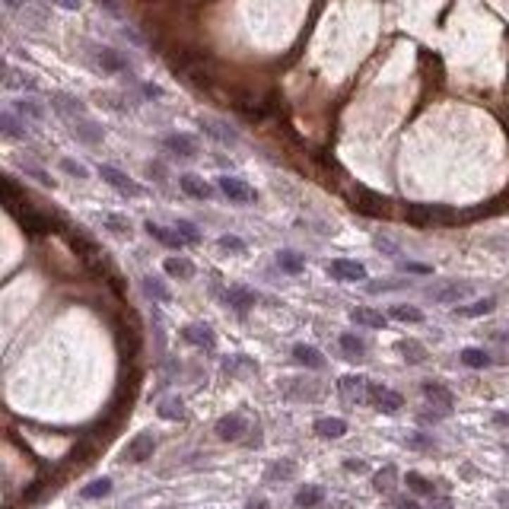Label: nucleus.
<instances>
[{"label": "nucleus", "instance_id": "1", "mask_svg": "<svg viewBox=\"0 0 509 509\" xmlns=\"http://www.w3.org/2000/svg\"><path fill=\"white\" fill-rule=\"evenodd\" d=\"M87 58L89 64L99 73H108V77H121V73H131V61L112 45H87Z\"/></svg>", "mask_w": 509, "mask_h": 509}, {"label": "nucleus", "instance_id": "2", "mask_svg": "<svg viewBox=\"0 0 509 509\" xmlns=\"http://www.w3.org/2000/svg\"><path fill=\"white\" fill-rule=\"evenodd\" d=\"M471 293H475V284H468V280H443V284H433L427 290V299L436 306H452V303H462Z\"/></svg>", "mask_w": 509, "mask_h": 509}, {"label": "nucleus", "instance_id": "3", "mask_svg": "<svg viewBox=\"0 0 509 509\" xmlns=\"http://www.w3.org/2000/svg\"><path fill=\"white\" fill-rule=\"evenodd\" d=\"M99 179L106 182L108 188H115L118 194H125V198H144V185H140V182H134L127 172H121V169L108 165V163L99 165Z\"/></svg>", "mask_w": 509, "mask_h": 509}, {"label": "nucleus", "instance_id": "4", "mask_svg": "<svg viewBox=\"0 0 509 509\" xmlns=\"http://www.w3.org/2000/svg\"><path fill=\"white\" fill-rule=\"evenodd\" d=\"M217 188H220V194H223L230 204H255L258 201V191L249 185V182H242V179H236V175H220L217 179Z\"/></svg>", "mask_w": 509, "mask_h": 509}, {"label": "nucleus", "instance_id": "5", "mask_svg": "<svg viewBox=\"0 0 509 509\" xmlns=\"http://www.w3.org/2000/svg\"><path fill=\"white\" fill-rule=\"evenodd\" d=\"M198 127L213 140V144H223V146H236L239 144V131L223 118H213V115H201L198 118Z\"/></svg>", "mask_w": 509, "mask_h": 509}, {"label": "nucleus", "instance_id": "6", "mask_svg": "<svg viewBox=\"0 0 509 509\" xmlns=\"http://www.w3.org/2000/svg\"><path fill=\"white\" fill-rule=\"evenodd\" d=\"M163 146H165V153H172L175 159H198L201 156V144L191 137V134H185V131L165 134Z\"/></svg>", "mask_w": 509, "mask_h": 509}, {"label": "nucleus", "instance_id": "7", "mask_svg": "<svg viewBox=\"0 0 509 509\" xmlns=\"http://www.w3.org/2000/svg\"><path fill=\"white\" fill-rule=\"evenodd\" d=\"M331 280H341V284H357V280H366V268L360 261H351V258H334L325 265Z\"/></svg>", "mask_w": 509, "mask_h": 509}, {"label": "nucleus", "instance_id": "8", "mask_svg": "<svg viewBox=\"0 0 509 509\" xmlns=\"http://www.w3.org/2000/svg\"><path fill=\"white\" fill-rule=\"evenodd\" d=\"M51 108L64 121L87 118V102L80 99V96H73V93H51Z\"/></svg>", "mask_w": 509, "mask_h": 509}, {"label": "nucleus", "instance_id": "9", "mask_svg": "<svg viewBox=\"0 0 509 509\" xmlns=\"http://www.w3.org/2000/svg\"><path fill=\"white\" fill-rule=\"evenodd\" d=\"M70 125V134L80 140V144L87 146H99L102 140H106V131H102V125H96L93 118H77V121H67Z\"/></svg>", "mask_w": 509, "mask_h": 509}, {"label": "nucleus", "instance_id": "10", "mask_svg": "<svg viewBox=\"0 0 509 509\" xmlns=\"http://www.w3.org/2000/svg\"><path fill=\"white\" fill-rule=\"evenodd\" d=\"M179 188H182V194H188V198H194V201H210L213 198V185L194 172H182Z\"/></svg>", "mask_w": 509, "mask_h": 509}, {"label": "nucleus", "instance_id": "11", "mask_svg": "<svg viewBox=\"0 0 509 509\" xmlns=\"http://www.w3.org/2000/svg\"><path fill=\"white\" fill-rule=\"evenodd\" d=\"M337 389H341V395H344L347 401H357V404L370 401V395H372V382H366L363 376H344L337 382Z\"/></svg>", "mask_w": 509, "mask_h": 509}, {"label": "nucleus", "instance_id": "12", "mask_svg": "<svg viewBox=\"0 0 509 509\" xmlns=\"http://www.w3.org/2000/svg\"><path fill=\"white\" fill-rule=\"evenodd\" d=\"M10 108H13L23 121H32V125H42V121L48 118L45 106H42L39 99H32V96H20V99H13V106Z\"/></svg>", "mask_w": 509, "mask_h": 509}, {"label": "nucleus", "instance_id": "13", "mask_svg": "<svg viewBox=\"0 0 509 509\" xmlns=\"http://www.w3.org/2000/svg\"><path fill=\"white\" fill-rule=\"evenodd\" d=\"M423 395H427V401H430L433 408L439 410V414H449V410L455 408V398H452V391L446 389V385H439V382H423Z\"/></svg>", "mask_w": 509, "mask_h": 509}, {"label": "nucleus", "instance_id": "14", "mask_svg": "<svg viewBox=\"0 0 509 509\" xmlns=\"http://www.w3.org/2000/svg\"><path fill=\"white\" fill-rule=\"evenodd\" d=\"M0 131H4V137H10V140H29L26 121H23L13 108H4V112H0Z\"/></svg>", "mask_w": 509, "mask_h": 509}, {"label": "nucleus", "instance_id": "15", "mask_svg": "<svg viewBox=\"0 0 509 509\" xmlns=\"http://www.w3.org/2000/svg\"><path fill=\"white\" fill-rule=\"evenodd\" d=\"M370 401L376 404V408L382 410V414H395V410H401L404 398L398 395V391L385 389V385H372V395H370Z\"/></svg>", "mask_w": 509, "mask_h": 509}, {"label": "nucleus", "instance_id": "16", "mask_svg": "<svg viewBox=\"0 0 509 509\" xmlns=\"http://www.w3.org/2000/svg\"><path fill=\"white\" fill-rule=\"evenodd\" d=\"M245 427H249V423H245V417L226 414V417H220V420H217V436L226 439V443H232V439H242Z\"/></svg>", "mask_w": 509, "mask_h": 509}, {"label": "nucleus", "instance_id": "17", "mask_svg": "<svg viewBox=\"0 0 509 509\" xmlns=\"http://www.w3.org/2000/svg\"><path fill=\"white\" fill-rule=\"evenodd\" d=\"M182 337H185L188 344H198V347H204V351H210V347H217V334H213V331L207 328L204 322H201V325H185V328H182Z\"/></svg>", "mask_w": 509, "mask_h": 509}, {"label": "nucleus", "instance_id": "18", "mask_svg": "<svg viewBox=\"0 0 509 509\" xmlns=\"http://www.w3.org/2000/svg\"><path fill=\"white\" fill-rule=\"evenodd\" d=\"M144 232L150 239H156L159 245H165V249H182V245H185V239H182L175 230H165V226L153 223V220H146V223H144Z\"/></svg>", "mask_w": 509, "mask_h": 509}, {"label": "nucleus", "instance_id": "19", "mask_svg": "<svg viewBox=\"0 0 509 509\" xmlns=\"http://www.w3.org/2000/svg\"><path fill=\"white\" fill-rule=\"evenodd\" d=\"M153 449H156V439H153L150 433H140V436L127 446L125 458H127V462H146V458L153 455Z\"/></svg>", "mask_w": 509, "mask_h": 509}, {"label": "nucleus", "instance_id": "20", "mask_svg": "<svg viewBox=\"0 0 509 509\" xmlns=\"http://www.w3.org/2000/svg\"><path fill=\"white\" fill-rule=\"evenodd\" d=\"M4 87H7V89H29V93H35V89H39V80H35L32 73L20 70V67H7Z\"/></svg>", "mask_w": 509, "mask_h": 509}, {"label": "nucleus", "instance_id": "21", "mask_svg": "<svg viewBox=\"0 0 509 509\" xmlns=\"http://www.w3.org/2000/svg\"><path fill=\"white\" fill-rule=\"evenodd\" d=\"M293 360H296L299 366H306V370H325V357L315 351V347H309V344H296V347H293Z\"/></svg>", "mask_w": 509, "mask_h": 509}, {"label": "nucleus", "instance_id": "22", "mask_svg": "<svg viewBox=\"0 0 509 509\" xmlns=\"http://www.w3.org/2000/svg\"><path fill=\"white\" fill-rule=\"evenodd\" d=\"M351 322L363 325V328H385V315L379 309H366V306H357V309H351Z\"/></svg>", "mask_w": 509, "mask_h": 509}, {"label": "nucleus", "instance_id": "23", "mask_svg": "<svg viewBox=\"0 0 509 509\" xmlns=\"http://www.w3.org/2000/svg\"><path fill=\"white\" fill-rule=\"evenodd\" d=\"M315 433L322 439H337L347 433V423L341 417H322V420H315Z\"/></svg>", "mask_w": 509, "mask_h": 509}, {"label": "nucleus", "instance_id": "24", "mask_svg": "<svg viewBox=\"0 0 509 509\" xmlns=\"http://www.w3.org/2000/svg\"><path fill=\"white\" fill-rule=\"evenodd\" d=\"M226 303L239 312H249L251 306H255V293H251L249 287H230V290H226Z\"/></svg>", "mask_w": 509, "mask_h": 509}, {"label": "nucleus", "instance_id": "25", "mask_svg": "<svg viewBox=\"0 0 509 509\" xmlns=\"http://www.w3.org/2000/svg\"><path fill=\"white\" fill-rule=\"evenodd\" d=\"M337 344L344 347V353L351 360H363L366 357V341L363 337H357V334H351V331H344V334L337 337Z\"/></svg>", "mask_w": 509, "mask_h": 509}, {"label": "nucleus", "instance_id": "26", "mask_svg": "<svg viewBox=\"0 0 509 509\" xmlns=\"http://www.w3.org/2000/svg\"><path fill=\"white\" fill-rule=\"evenodd\" d=\"M293 500H296V506H299V509H315L318 503L325 500V490H322V487H315V484H309V487H299Z\"/></svg>", "mask_w": 509, "mask_h": 509}, {"label": "nucleus", "instance_id": "27", "mask_svg": "<svg viewBox=\"0 0 509 509\" xmlns=\"http://www.w3.org/2000/svg\"><path fill=\"white\" fill-rule=\"evenodd\" d=\"M163 268H165L169 277H179V280H191L194 277V265L188 258H165Z\"/></svg>", "mask_w": 509, "mask_h": 509}, {"label": "nucleus", "instance_id": "28", "mask_svg": "<svg viewBox=\"0 0 509 509\" xmlns=\"http://www.w3.org/2000/svg\"><path fill=\"white\" fill-rule=\"evenodd\" d=\"M389 315H391V318H398V322H404V325H420V322H423V312L417 309V306H408V303L391 306V309H389Z\"/></svg>", "mask_w": 509, "mask_h": 509}, {"label": "nucleus", "instance_id": "29", "mask_svg": "<svg viewBox=\"0 0 509 509\" xmlns=\"http://www.w3.org/2000/svg\"><path fill=\"white\" fill-rule=\"evenodd\" d=\"M144 293L153 299V303H169V299H172L169 287H165L159 277H144Z\"/></svg>", "mask_w": 509, "mask_h": 509}, {"label": "nucleus", "instance_id": "30", "mask_svg": "<svg viewBox=\"0 0 509 509\" xmlns=\"http://www.w3.org/2000/svg\"><path fill=\"white\" fill-rule=\"evenodd\" d=\"M277 265H280V271H287V274H303L306 261L299 258L296 251H290V249H280V251H277Z\"/></svg>", "mask_w": 509, "mask_h": 509}, {"label": "nucleus", "instance_id": "31", "mask_svg": "<svg viewBox=\"0 0 509 509\" xmlns=\"http://www.w3.org/2000/svg\"><path fill=\"white\" fill-rule=\"evenodd\" d=\"M494 309H496V299L487 296V299H477V303H471V306H458V315L477 318V315H487V312H494Z\"/></svg>", "mask_w": 509, "mask_h": 509}, {"label": "nucleus", "instance_id": "32", "mask_svg": "<svg viewBox=\"0 0 509 509\" xmlns=\"http://www.w3.org/2000/svg\"><path fill=\"white\" fill-rule=\"evenodd\" d=\"M108 494H112V481H108V477L89 481L87 487L80 490V496H83V500H99V496H108Z\"/></svg>", "mask_w": 509, "mask_h": 509}, {"label": "nucleus", "instance_id": "33", "mask_svg": "<svg viewBox=\"0 0 509 509\" xmlns=\"http://www.w3.org/2000/svg\"><path fill=\"white\" fill-rule=\"evenodd\" d=\"M156 410H159V417H165V420H182V417H185V404H182L179 398H163Z\"/></svg>", "mask_w": 509, "mask_h": 509}, {"label": "nucleus", "instance_id": "34", "mask_svg": "<svg viewBox=\"0 0 509 509\" xmlns=\"http://www.w3.org/2000/svg\"><path fill=\"white\" fill-rule=\"evenodd\" d=\"M462 363L471 370H484V366H490V353L481 347H468V351H462Z\"/></svg>", "mask_w": 509, "mask_h": 509}, {"label": "nucleus", "instance_id": "35", "mask_svg": "<svg viewBox=\"0 0 509 509\" xmlns=\"http://www.w3.org/2000/svg\"><path fill=\"white\" fill-rule=\"evenodd\" d=\"M404 484H408L414 494H420V496H433V494H436V490H433V484L427 481L423 475H417V471H408V475H404Z\"/></svg>", "mask_w": 509, "mask_h": 509}, {"label": "nucleus", "instance_id": "36", "mask_svg": "<svg viewBox=\"0 0 509 509\" xmlns=\"http://www.w3.org/2000/svg\"><path fill=\"white\" fill-rule=\"evenodd\" d=\"M61 169H64V175H70V179H80V182H87L89 179V169L83 163H77V159H70V156H61Z\"/></svg>", "mask_w": 509, "mask_h": 509}, {"label": "nucleus", "instance_id": "37", "mask_svg": "<svg viewBox=\"0 0 509 509\" xmlns=\"http://www.w3.org/2000/svg\"><path fill=\"white\" fill-rule=\"evenodd\" d=\"M172 230L179 232L182 239H185V245H198V242H201V230L191 223V220H175Z\"/></svg>", "mask_w": 509, "mask_h": 509}, {"label": "nucleus", "instance_id": "38", "mask_svg": "<svg viewBox=\"0 0 509 509\" xmlns=\"http://www.w3.org/2000/svg\"><path fill=\"white\" fill-rule=\"evenodd\" d=\"M23 172H26L29 179L39 182L42 188H54V185H58V182L51 179V172H45V169H42V165H35V163H23Z\"/></svg>", "mask_w": 509, "mask_h": 509}, {"label": "nucleus", "instance_id": "39", "mask_svg": "<svg viewBox=\"0 0 509 509\" xmlns=\"http://www.w3.org/2000/svg\"><path fill=\"white\" fill-rule=\"evenodd\" d=\"M398 351H401V357L410 360V363H423V360H427V351H423L417 341H401V344H398Z\"/></svg>", "mask_w": 509, "mask_h": 509}, {"label": "nucleus", "instance_id": "40", "mask_svg": "<svg viewBox=\"0 0 509 509\" xmlns=\"http://www.w3.org/2000/svg\"><path fill=\"white\" fill-rule=\"evenodd\" d=\"M293 471H296L293 462H274L271 468H268V477H271V481H290Z\"/></svg>", "mask_w": 509, "mask_h": 509}, {"label": "nucleus", "instance_id": "41", "mask_svg": "<svg viewBox=\"0 0 509 509\" xmlns=\"http://www.w3.org/2000/svg\"><path fill=\"white\" fill-rule=\"evenodd\" d=\"M220 249L226 251V255H245V239H239V236H220Z\"/></svg>", "mask_w": 509, "mask_h": 509}, {"label": "nucleus", "instance_id": "42", "mask_svg": "<svg viewBox=\"0 0 509 509\" xmlns=\"http://www.w3.org/2000/svg\"><path fill=\"white\" fill-rule=\"evenodd\" d=\"M102 223H106L112 232H118V236H127V232H131V223H125V217H118V213H106Z\"/></svg>", "mask_w": 509, "mask_h": 509}, {"label": "nucleus", "instance_id": "43", "mask_svg": "<svg viewBox=\"0 0 509 509\" xmlns=\"http://www.w3.org/2000/svg\"><path fill=\"white\" fill-rule=\"evenodd\" d=\"M404 280H372V284H366V290L370 293H389V290H401Z\"/></svg>", "mask_w": 509, "mask_h": 509}, {"label": "nucleus", "instance_id": "44", "mask_svg": "<svg viewBox=\"0 0 509 509\" xmlns=\"http://www.w3.org/2000/svg\"><path fill=\"white\" fill-rule=\"evenodd\" d=\"M99 10H106L108 16H115V20H121L125 16V10H121V0H93Z\"/></svg>", "mask_w": 509, "mask_h": 509}, {"label": "nucleus", "instance_id": "45", "mask_svg": "<svg viewBox=\"0 0 509 509\" xmlns=\"http://www.w3.org/2000/svg\"><path fill=\"white\" fill-rule=\"evenodd\" d=\"M376 487L385 490V494H391V487H395V468H385L376 475Z\"/></svg>", "mask_w": 509, "mask_h": 509}, {"label": "nucleus", "instance_id": "46", "mask_svg": "<svg viewBox=\"0 0 509 509\" xmlns=\"http://www.w3.org/2000/svg\"><path fill=\"white\" fill-rule=\"evenodd\" d=\"M401 271L417 274V277H427V274H433V268L430 265H420V261H401Z\"/></svg>", "mask_w": 509, "mask_h": 509}, {"label": "nucleus", "instance_id": "47", "mask_svg": "<svg viewBox=\"0 0 509 509\" xmlns=\"http://www.w3.org/2000/svg\"><path fill=\"white\" fill-rule=\"evenodd\" d=\"M408 446H414V449H433V439L423 436V433H410L408 436Z\"/></svg>", "mask_w": 509, "mask_h": 509}, {"label": "nucleus", "instance_id": "48", "mask_svg": "<svg viewBox=\"0 0 509 509\" xmlns=\"http://www.w3.org/2000/svg\"><path fill=\"white\" fill-rule=\"evenodd\" d=\"M146 175H150V179H156V182H165L163 163H146Z\"/></svg>", "mask_w": 509, "mask_h": 509}, {"label": "nucleus", "instance_id": "49", "mask_svg": "<svg viewBox=\"0 0 509 509\" xmlns=\"http://www.w3.org/2000/svg\"><path fill=\"white\" fill-rule=\"evenodd\" d=\"M391 506H395V509H420V503H414L410 496H395V500H391Z\"/></svg>", "mask_w": 509, "mask_h": 509}, {"label": "nucleus", "instance_id": "50", "mask_svg": "<svg viewBox=\"0 0 509 509\" xmlns=\"http://www.w3.org/2000/svg\"><path fill=\"white\" fill-rule=\"evenodd\" d=\"M376 249H379V251H385V255H391V258H398V249L389 242V239H376Z\"/></svg>", "mask_w": 509, "mask_h": 509}, {"label": "nucleus", "instance_id": "51", "mask_svg": "<svg viewBox=\"0 0 509 509\" xmlns=\"http://www.w3.org/2000/svg\"><path fill=\"white\" fill-rule=\"evenodd\" d=\"M48 4H54V7H61V10H80L83 0H48Z\"/></svg>", "mask_w": 509, "mask_h": 509}, {"label": "nucleus", "instance_id": "52", "mask_svg": "<svg viewBox=\"0 0 509 509\" xmlns=\"http://www.w3.org/2000/svg\"><path fill=\"white\" fill-rule=\"evenodd\" d=\"M4 4H7V10H13V13H20V10L26 13L29 10V0H4Z\"/></svg>", "mask_w": 509, "mask_h": 509}, {"label": "nucleus", "instance_id": "53", "mask_svg": "<svg viewBox=\"0 0 509 509\" xmlns=\"http://www.w3.org/2000/svg\"><path fill=\"white\" fill-rule=\"evenodd\" d=\"M344 468H347V471H366V465L360 462V458H347V462H344Z\"/></svg>", "mask_w": 509, "mask_h": 509}, {"label": "nucleus", "instance_id": "54", "mask_svg": "<svg viewBox=\"0 0 509 509\" xmlns=\"http://www.w3.org/2000/svg\"><path fill=\"white\" fill-rule=\"evenodd\" d=\"M496 503H500L503 509H509V490H500V494H496Z\"/></svg>", "mask_w": 509, "mask_h": 509}, {"label": "nucleus", "instance_id": "55", "mask_svg": "<svg viewBox=\"0 0 509 509\" xmlns=\"http://www.w3.org/2000/svg\"><path fill=\"white\" fill-rule=\"evenodd\" d=\"M494 423H496V427H509V414H496Z\"/></svg>", "mask_w": 509, "mask_h": 509}, {"label": "nucleus", "instance_id": "56", "mask_svg": "<svg viewBox=\"0 0 509 509\" xmlns=\"http://www.w3.org/2000/svg\"><path fill=\"white\" fill-rule=\"evenodd\" d=\"M245 509H271V506H268L265 500H251V503H249V506H245Z\"/></svg>", "mask_w": 509, "mask_h": 509}]
</instances>
